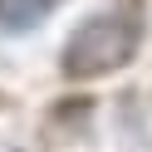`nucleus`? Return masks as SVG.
<instances>
[{"instance_id": "1", "label": "nucleus", "mask_w": 152, "mask_h": 152, "mask_svg": "<svg viewBox=\"0 0 152 152\" xmlns=\"http://www.w3.org/2000/svg\"><path fill=\"white\" fill-rule=\"evenodd\" d=\"M137 44H142V20L128 10V5L103 10V15H88V20L64 39V49H59V74L74 79V83L118 74L123 64H132Z\"/></svg>"}, {"instance_id": "2", "label": "nucleus", "mask_w": 152, "mask_h": 152, "mask_svg": "<svg viewBox=\"0 0 152 152\" xmlns=\"http://www.w3.org/2000/svg\"><path fill=\"white\" fill-rule=\"evenodd\" d=\"M64 0H0V30H34V25H44L54 10H59Z\"/></svg>"}]
</instances>
